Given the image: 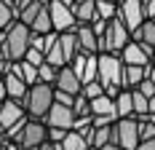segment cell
<instances>
[{"label": "cell", "mask_w": 155, "mask_h": 150, "mask_svg": "<svg viewBox=\"0 0 155 150\" xmlns=\"http://www.w3.org/2000/svg\"><path fill=\"white\" fill-rule=\"evenodd\" d=\"M62 150H91V145L83 139V137L78 134V131H70L67 139L62 142Z\"/></svg>", "instance_id": "25"}, {"label": "cell", "mask_w": 155, "mask_h": 150, "mask_svg": "<svg viewBox=\"0 0 155 150\" xmlns=\"http://www.w3.org/2000/svg\"><path fill=\"white\" fill-rule=\"evenodd\" d=\"M43 8H46V5H43V3H40V0H35V3H32V5H27V8H24V11H21V14H19V22H24V24H27V27H32V22H35V19H38V14H40V11H43Z\"/></svg>", "instance_id": "27"}, {"label": "cell", "mask_w": 155, "mask_h": 150, "mask_svg": "<svg viewBox=\"0 0 155 150\" xmlns=\"http://www.w3.org/2000/svg\"><path fill=\"white\" fill-rule=\"evenodd\" d=\"M46 142H48V126L43 121H32L30 118L24 134L19 139V148L21 150H35V148H40V145H46Z\"/></svg>", "instance_id": "7"}, {"label": "cell", "mask_w": 155, "mask_h": 150, "mask_svg": "<svg viewBox=\"0 0 155 150\" xmlns=\"http://www.w3.org/2000/svg\"><path fill=\"white\" fill-rule=\"evenodd\" d=\"M35 35H51L54 32V22H51V11H48V5L38 14V19L32 22V27H30Z\"/></svg>", "instance_id": "18"}, {"label": "cell", "mask_w": 155, "mask_h": 150, "mask_svg": "<svg viewBox=\"0 0 155 150\" xmlns=\"http://www.w3.org/2000/svg\"><path fill=\"white\" fill-rule=\"evenodd\" d=\"M0 80H3V75H0Z\"/></svg>", "instance_id": "43"}, {"label": "cell", "mask_w": 155, "mask_h": 150, "mask_svg": "<svg viewBox=\"0 0 155 150\" xmlns=\"http://www.w3.org/2000/svg\"><path fill=\"white\" fill-rule=\"evenodd\" d=\"M54 99H56L59 105H64V107H72V102H75V97H72V94L59 91V89H54Z\"/></svg>", "instance_id": "31"}, {"label": "cell", "mask_w": 155, "mask_h": 150, "mask_svg": "<svg viewBox=\"0 0 155 150\" xmlns=\"http://www.w3.org/2000/svg\"><path fill=\"white\" fill-rule=\"evenodd\" d=\"M0 35H3V30H0Z\"/></svg>", "instance_id": "44"}, {"label": "cell", "mask_w": 155, "mask_h": 150, "mask_svg": "<svg viewBox=\"0 0 155 150\" xmlns=\"http://www.w3.org/2000/svg\"><path fill=\"white\" fill-rule=\"evenodd\" d=\"M144 3V14H147V19H155V0H142Z\"/></svg>", "instance_id": "34"}, {"label": "cell", "mask_w": 155, "mask_h": 150, "mask_svg": "<svg viewBox=\"0 0 155 150\" xmlns=\"http://www.w3.org/2000/svg\"><path fill=\"white\" fill-rule=\"evenodd\" d=\"M147 67H131V64H126V89H139L142 80L147 78Z\"/></svg>", "instance_id": "20"}, {"label": "cell", "mask_w": 155, "mask_h": 150, "mask_svg": "<svg viewBox=\"0 0 155 150\" xmlns=\"http://www.w3.org/2000/svg\"><path fill=\"white\" fill-rule=\"evenodd\" d=\"M139 91L150 99V102L155 99V83H153V80H147V78H144V80H142V86H139Z\"/></svg>", "instance_id": "33"}, {"label": "cell", "mask_w": 155, "mask_h": 150, "mask_svg": "<svg viewBox=\"0 0 155 150\" xmlns=\"http://www.w3.org/2000/svg\"><path fill=\"white\" fill-rule=\"evenodd\" d=\"M83 94H86V97H88V99H99V97H104V86H102V83H99V80H94V83H86V86H83Z\"/></svg>", "instance_id": "29"}, {"label": "cell", "mask_w": 155, "mask_h": 150, "mask_svg": "<svg viewBox=\"0 0 155 150\" xmlns=\"http://www.w3.org/2000/svg\"><path fill=\"white\" fill-rule=\"evenodd\" d=\"M102 150H123V148H120V145H115V142H110V145H104Z\"/></svg>", "instance_id": "39"}, {"label": "cell", "mask_w": 155, "mask_h": 150, "mask_svg": "<svg viewBox=\"0 0 155 150\" xmlns=\"http://www.w3.org/2000/svg\"><path fill=\"white\" fill-rule=\"evenodd\" d=\"M78 40H80V51L99 54V38L94 35L91 24H78Z\"/></svg>", "instance_id": "13"}, {"label": "cell", "mask_w": 155, "mask_h": 150, "mask_svg": "<svg viewBox=\"0 0 155 150\" xmlns=\"http://www.w3.org/2000/svg\"><path fill=\"white\" fill-rule=\"evenodd\" d=\"M21 118H27V110H24V105L21 102H14V99H8L5 105L0 107V126L8 131L14 123H19Z\"/></svg>", "instance_id": "11"}, {"label": "cell", "mask_w": 155, "mask_h": 150, "mask_svg": "<svg viewBox=\"0 0 155 150\" xmlns=\"http://www.w3.org/2000/svg\"><path fill=\"white\" fill-rule=\"evenodd\" d=\"M32 3H35V0H16V16L21 14V11L27 8V5H32Z\"/></svg>", "instance_id": "35"}, {"label": "cell", "mask_w": 155, "mask_h": 150, "mask_svg": "<svg viewBox=\"0 0 155 150\" xmlns=\"http://www.w3.org/2000/svg\"><path fill=\"white\" fill-rule=\"evenodd\" d=\"M118 19H120L126 27L131 30V35H134V32H137L142 24L147 22L144 3H142V0H123V3L118 5Z\"/></svg>", "instance_id": "5"}, {"label": "cell", "mask_w": 155, "mask_h": 150, "mask_svg": "<svg viewBox=\"0 0 155 150\" xmlns=\"http://www.w3.org/2000/svg\"><path fill=\"white\" fill-rule=\"evenodd\" d=\"M5 145H8V139H5V129L0 126V150H5Z\"/></svg>", "instance_id": "38"}, {"label": "cell", "mask_w": 155, "mask_h": 150, "mask_svg": "<svg viewBox=\"0 0 155 150\" xmlns=\"http://www.w3.org/2000/svg\"><path fill=\"white\" fill-rule=\"evenodd\" d=\"M131 94H134V115H137V118H144V115L150 113V99H147L139 89H131Z\"/></svg>", "instance_id": "24"}, {"label": "cell", "mask_w": 155, "mask_h": 150, "mask_svg": "<svg viewBox=\"0 0 155 150\" xmlns=\"http://www.w3.org/2000/svg\"><path fill=\"white\" fill-rule=\"evenodd\" d=\"M11 73H14L16 78H21L27 86H35V83H38V67H35V64H30L27 59L14 62V64H11Z\"/></svg>", "instance_id": "16"}, {"label": "cell", "mask_w": 155, "mask_h": 150, "mask_svg": "<svg viewBox=\"0 0 155 150\" xmlns=\"http://www.w3.org/2000/svg\"><path fill=\"white\" fill-rule=\"evenodd\" d=\"M72 113H75L78 118H86V115H91V99L80 91L75 97V102H72Z\"/></svg>", "instance_id": "26"}, {"label": "cell", "mask_w": 155, "mask_h": 150, "mask_svg": "<svg viewBox=\"0 0 155 150\" xmlns=\"http://www.w3.org/2000/svg\"><path fill=\"white\" fill-rule=\"evenodd\" d=\"M137 150H155V139H144V142H139V148Z\"/></svg>", "instance_id": "36"}, {"label": "cell", "mask_w": 155, "mask_h": 150, "mask_svg": "<svg viewBox=\"0 0 155 150\" xmlns=\"http://www.w3.org/2000/svg\"><path fill=\"white\" fill-rule=\"evenodd\" d=\"M150 113H155V99H153V102H150Z\"/></svg>", "instance_id": "40"}, {"label": "cell", "mask_w": 155, "mask_h": 150, "mask_svg": "<svg viewBox=\"0 0 155 150\" xmlns=\"http://www.w3.org/2000/svg\"><path fill=\"white\" fill-rule=\"evenodd\" d=\"M56 78H59V67L54 64H40L38 67V83H48V86H56Z\"/></svg>", "instance_id": "23"}, {"label": "cell", "mask_w": 155, "mask_h": 150, "mask_svg": "<svg viewBox=\"0 0 155 150\" xmlns=\"http://www.w3.org/2000/svg\"><path fill=\"white\" fill-rule=\"evenodd\" d=\"M27 123H30V115H27V118H21L19 123H14V126L5 131V139H8V142H14V145H19V139H21L24 129H27Z\"/></svg>", "instance_id": "28"}, {"label": "cell", "mask_w": 155, "mask_h": 150, "mask_svg": "<svg viewBox=\"0 0 155 150\" xmlns=\"http://www.w3.org/2000/svg\"><path fill=\"white\" fill-rule=\"evenodd\" d=\"M24 59L30 62V64H35V67H40V64H46V54H43V51H38V48H30Z\"/></svg>", "instance_id": "30"}, {"label": "cell", "mask_w": 155, "mask_h": 150, "mask_svg": "<svg viewBox=\"0 0 155 150\" xmlns=\"http://www.w3.org/2000/svg\"><path fill=\"white\" fill-rule=\"evenodd\" d=\"M14 22H19V16H16V8L14 5H8L5 0H0V30L5 32Z\"/></svg>", "instance_id": "22"}, {"label": "cell", "mask_w": 155, "mask_h": 150, "mask_svg": "<svg viewBox=\"0 0 155 150\" xmlns=\"http://www.w3.org/2000/svg\"><path fill=\"white\" fill-rule=\"evenodd\" d=\"M3 83H5V94H8V99H14V102H24V97H27L30 86H27L21 78H16L14 73H8L5 78H3Z\"/></svg>", "instance_id": "12"}, {"label": "cell", "mask_w": 155, "mask_h": 150, "mask_svg": "<svg viewBox=\"0 0 155 150\" xmlns=\"http://www.w3.org/2000/svg\"><path fill=\"white\" fill-rule=\"evenodd\" d=\"M150 64H153V70H155V56H153V62H150Z\"/></svg>", "instance_id": "41"}, {"label": "cell", "mask_w": 155, "mask_h": 150, "mask_svg": "<svg viewBox=\"0 0 155 150\" xmlns=\"http://www.w3.org/2000/svg\"><path fill=\"white\" fill-rule=\"evenodd\" d=\"M99 83L112 99L126 89V64L118 54H99Z\"/></svg>", "instance_id": "1"}, {"label": "cell", "mask_w": 155, "mask_h": 150, "mask_svg": "<svg viewBox=\"0 0 155 150\" xmlns=\"http://www.w3.org/2000/svg\"><path fill=\"white\" fill-rule=\"evenodd\" d=\"M153 22H155V19H153Z\"/></svg>", "instance_id": "45"}, {"label": "cell", "mask_w": 155, "mask_h": 150, "mask_svg": "<svg viewBox=\"0 0 155 150\" xmlns=\"http://www.w3.org/2000/svg\"><path fill=\"white\" fill-rule=\"evenodd\" d=\"M115 107H118V118H137L134 115V94H131V89H123L115 97Z\"/></svg>", "instance_id": "17"}, {"label": "cell", "mask_w": 155, "mask_h": 150, "mask_svg": "<svg viewBox=\"0 0 155 150\" xmlns=\"http://www.w3.org/2000/svg\"><path fill=\"white\" fill-rule=\"evenodd\" d=\"M75 113H72V107H64L59 105V102H54V107L48 110V115H46V123L48 129H64V131H72L75 129Z\"/></svg>", "instance_id": "8"}, {"label": "cell", "mask_w": 155, "mask_h": 150, "mask_svg": "<svg viewBox=\"0 0 155 150\" xmlns=\"http://www.w3.org/2000/svg\"><path fill=\"white\" fill-rule=\"evenodd\" d=\"M112 129H115V123H112V126H94L91 148L94 150H102L104 145H110V142H112Z\"/></svg>", "instance_id": "19"}, {"label": "cell", "mask_w": 155, "mask_h": 150, "mask_svg": "<svg viewBox=\"0 0 155 150\" xmlns=\"http://www.w3.org/2000/svg\"><path fill=\"white\" fill-rule=\"evenodd\" d=\"M48 11H51V22H54V32L62 35V32L78 30V19H75V11H72V8H67L59 0H54V3L48 5Z\"/></svg>", "instance_id": "6"}, {"label": "cell", "mask_w": 155, "mask_h": 150, "mask_svg": "<svg viewBox=\"0 0 155 150\" xmlns=\"http://www.w3.org/2000/svg\"><path fill=\"white\" fill-rule=\"evenodd\" d=\"M30 38H32L30 27L24 22H14L8 30L0 35V51L11 62H21L27 56V51H30Z\"/></svg>", "instance_id": "2"}, {"label": "cell", "mask_w": 155, "mask_h": 150, "mask_svg": "<svg viewBox=\"0 0 155 150\" xmlns=\"http://www.w3.org/2000/svg\"><path fill=\"white\" fill-rule=\"evenodd\" d=\"M54 86H48V83H35V86H30V91H27V97H24V110H27V115H30L32 121H46L48 110L54 107Z\"/></svg>", "instance_id": "3"}, {"label": "cell", "mask_w": 155, "mask_h": 150, "mask_svg": "<svg viewBox=\"0 0 155 150\" xmlns=\"http://www.w3.org/2000/svg\"><path fill=\"white\" fill-rule=\"evenodd\" d=\"M112 142L120 145L123 150H137L139 148V121L137 118H120L112 129Z\"/></svg>", "instance_id": "4"}, {"label": "cell", "mask_w": 155, "mask_h": 150, "mask_svg": "<svg viewBox=\"0 0 155 150\" xmlns=\"http://www.w3.org/2000/svg\"><path fill=\"white\" fill-rule=\"evenodd\" d=\"M5 102H8V94H5V83L0 80V107L5 105Z\"/></svg>", "instance_id": "37"}, {"label": "cell", "mask_w": 155, "mask_h": 150, "mask_svg": "<svg viewBox=\"0 0 155 150\" xmlns=\"http://www.w3.org/2000/svg\"><path fill=\"white\" fill-rule=\"evenodd\" d=\"M70 131H64V129H48V142H54V145H62L64 139H67Z\"/></svg>", "instance_id": "32"}, {"label": "cell", "mask_w": 155, "mask_h": 150, "mask_svg": "<svg viewBox=\"0 0 155 150\" xmlns=\"http://www.w3.org/2000/svg\"><path fill=\"white\" fill-rule=\"evenodd\" d=\"M72 11H75L78 24H94L99 19V14H96V0H83V3H78Z\"/></svg>", "instance_id": "15"}, {"label": "cell", "mask_w": 155, "mask_h": 150, "mask_svg": "<svg viewBox=\"0 0 155 150\" xmlns=\"http://www.w3.org/2000/svg\"><path fill=\"white\" fill-rule=\"evenodd\" d=\"M54 89L67 91V94L78 97V94L83 91V80H80V78H78V73L67 64V67H62V70H59V78H56V86H54Z\"/></svg>", "instance_id": "10"}, {"label": "cell", "mask_w": 155, "mask_h": 150, "mask_svg": "<svg viewBox=\"0 0 155 150\" xmlns=\"http://www.w3.org/2000/svg\"><path fill=\"white\" fill-rule=\"evenodd\" d=\"M134 43L144 46L150 54H155V22H153V19H147L139 30L134 32Z\"/></svg>", "instance_id": "14"}, {"label": "cell", "mask_w": 155, "mask_h": 150, "mask_svg": "<svg viewBox=\"0 0 155 150\" xmlns=\"http://www.w3.org/2000/svg\"><path fill=\"white\" fill-rule=\"evenodd\" d=\"M118 5L120 3H115V0H96V14H99V19L112 22L118 16Z\"/></svg>", "instance_id": "21"}, {"label": "cell", "mask_w": 155, "mask_h": 150, "mask_svg": "<svg viewBox=\"0 0 155 150\" xmlns=\"http://www.w3.org/2000/svg\"><path fill=\"white\" fill-rule=\"evenodd\" d=\"M153 56L155 54H150L144 46H139V43H131L123 48V54H120V59H123V64H131V67H147L150 62H153Z\"/></svg>", "instance_id": "9"}, {"label": "cell", "mask_w": 155, "mask_h": 150, "mask_svg": "<svg viewBox=\"0 0 155 150\" xmlns=\"http://www.w3.org/2000/svg\"><path fill=\"white\" fill-rule=\"evenodd\" d=\"M115 3H123V0H115Z\"/></svg>", "instance_id": "42"}]
</instances>
